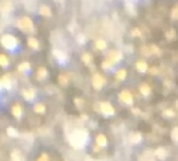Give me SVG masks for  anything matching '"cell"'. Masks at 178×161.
Returning <instances> with one entry per match:
<instances>
[{
    "mask_svg": "<svg viewBox=\"0 0 178 161\" xmlns=\"http://www.w3.org/2000/svg\"><path fill=\"white\" fill-rule=\"evenodd\" d=\"M22 95L26 100H33L34 97H36V92L32 89V88H28V89H23L22 90Z\"/></svg>",
    "mask_w": 178,
    "mask_h": 161,
    "instance_id": "8",
    "label": "cell"
},
{
    "mask_svg": "<svg viewBox=\"0 0 178 161\" xmlns=\"http://www.w3.org/2000/svg\"><path fill=\"white\" fill-rule=\"evenodd\" d=\"M126 7L129 10V12H131L132 15H134V14H136V12H134V7H133V5H132V4H127V5H126Z\"/></svg>",
    "mask_w": 178,
    "mask_h": 161,
    "instance_id": "40",
    "label": "cell"
},
{
    "mask_svg": "<svg viewBox=\"0 0 178 161\" xmlns=\"http://www.w3.org/2000/svg\"><path fill=\"white\" fill-rule=\"evenodd\" d=\"M39 14L40 15H43V16H50V15H51V10H50L49 6L41 5L39 7Z\"/></svg>",
    "mask_w": 178,
    "mask_h": 161,
    "instance_id": "19",
    "label": "cell"
},
{
    "mask_svg": "<svg viewBox=\"0 0 178 161\" xmlns=\"http://www.w3.org/2000/svg\"><path fill=\"white\" fill-rule=\"evenodd\" d=\"M31 68V63L29 62H22L19 65V71L20 72H26V71H28Z\"/></svg>",
    "mask_w": 178,
    "mask_h": 161,
    "instance_id": "24",
    "label": "cell"
},
{
    "mask_svg": "<svg viewBox=\"0 0 178 161\" xmlns=\"http://www.w3.org/2000/svg\"><path fill=\"white\" fill-rule=\"evenodd\" d=\"M88 141V132L84 129H77L73 133H71L68 136V141L73 148L80 149L85 145V143Z\"/></svg>",
    "mask_w": 178,
    "mask_h": 161,
    "instance_id": "1",
    "label": "cell"
},
{
    "mask_svg": "<svg viewBox=\"0 0 178 161\" xmlns=\"http://www.w3.org/2000/svg\"><path fill=\"white\" fill-rule=\"evenodd\" d=\"M75 102H76V105H78V106H82V104H83V101H82V99H79V98H77V99H75Z\"/></svg>",
    "mask_w": 178,
    "mask_h": 161,
    "instance_id": "42",
    "label": "cell"
},
{
    "mask_svg": "<svg viewBox=\"0 0 178 161\" xmlns=\"http://www.w3.org/2000/svg\"><path fill=\"white\" fill-rule=\"evenodd\" d=\"M104 84H105V78L100 73H95L93 77V87L95 89H101Z\"/></svg>",
    "mask_w": 178,
    "mask_h": 161,
    "instance_id": "7",
    "label": "cell"
},
{
    "mask_svg": "<svg viewBox=\"0 0 178 161\" xmlns=\"http://www.w3.org/2000/svg\"><path fill=\"white\" fill-rule=\"evenodd\" d=\"M136 67H137V70H138L139 72H141V73H144V72H146V71H148V63L143 60L137 61Z\"/></svg>",
    "mask_w": 178,
    "mask_h": 161,
    "instance_id": "10",
    "label": "cell"
},
{
    "mask_svg": "<svg viewBox=\"0 0 178 161\" xmlns=\"http://www.w3.org/2000/svg\"><path fill=\"white\" fill-rule=\"evenodd\" d=\"M139 90H140V93L143 94V95H149L150 94V92H151V89H150V87H149V84H146V83H143V84H140V87H139Z\"/></svg>",
    "mask_w": 178,
    "mask_h": 161,
    "instance_id": "17",
    "label": "cell"
},
{
    "mask_svg": "<svg viewBox=\"0 0 178 161\" xmlns=\"http://www.w3.org/2000/svg\"><path fill=\"white\" fill-rule=\"evenodd\" d=\"M34 111L37 112V114H44L45 112V106H44V104H36L34 105Z\"/></svg>",
    "mask_w": 178,
    "mask_h": 161,
    "instance_id": "26",
    "label": "cell"
},
{
    "mask_svg": "<svg viewBox=\"0 0 178 161\" xmlns=\"http://www.w3.org/2000/svg\"><path fill=\"white\" fill-rule=\"evenodd\" d=\"M165 37H166L167 40H175L176 37H177V33H176V31H175L173 28H171V29H168V31L165 33Z\"/></svg>",
    "mask_w": 178,
    "mask_h": 161,
    "instance_id": "20",
    "label": "cell"
},
{
    "mask_svg": "<svg viewBox=\"0 0 178 161\" xmlns=\"http://www.w3.org/2000/svg\"><path fill=\"white\" fill-rule=\"evenodd\" d=\"M163 116H165V117H173V116H175V112H173V110L167 109V110L163 111Z\"/></svg>",
    "mask_w": 178,
    "mask_h": 161,
    "instance_id": "35",
    "label": "cell"
},
{
    "mask_svg": "<svg viewBox=\"0 0 178 161\" xmlns=\"http://www.w3.org/2000/svg\"><path fill=\"white\" fill-rule=\"evenodd\" d=\"M78 41L79 43H84V36L83 34H79L78 36Z\"/></svg>",
    "mask_w": 178,
    "mask_h": 161,
    "instance_id": "43",
    "label": "cell"
},
{
    "mask_svg": "<svg viewBox=\"0 0 178 161\" xmlns=\"http://www.w3.org/2000/svg\"><path fill=\"white\" fill-rule=\"evenodd\" d=\"M7 134H9L10 137H19V132H17L14 127H9V128H7Z\"/></svg>",
    "mask_w": 178,
    "mask_h": 161,
    "instance_id": "29",
    "label": "cell"
},
{
    "mask_svg": "<svg viewBox=\"0 0 178 161\" xmlns=\"http://www.w3.org/2000/svg\"><path fill=\"white\" fill-rule=\"evenodd\" d=\"M140 141H141V134H140L139 132H133V133H131V136H129V141H131L132 144H138Z\"/></svg>",
    "mask_w": 178,
    "mask_h": 161,
    "instance_id": "11",
    "label": "cell"
},
{
    "mask_svg": "<svg viewBox=\"0 0 178 161\" xmlns=\"http://www.w3.org/2000/svg\"><path fill=\"white\" fill-rule=\"evenodd\" d=\"M171 17H172L173 20H178V6L173 7V10H172V12H171Z\"/></svg>",
    "mask_w": 178,
    "mask_h": 161,
    "instance_id": "36",
    "label": "cell"
},
{
    "mask_svg": "<svg viewBox=\"0 0 178 161\" xmlns=\"http://www.w3.org/2000/svg\"><path fill=\"white\" fill-rule=\"evenodd\" d=\"M1 44L9 50H14L19 45V40L12 34H4L1 38Z\"/></svg>",
    "mask_w": 178,
    "mask_h": 161,
    "instance_id": "2",
    "label": "cell"
},
{
    "mask_svg": "<svg viewBox=\"0 0 178 161\" xmlns=\"http://www.w3.org/2000/svg\"><path fill=\"white\" fill-rule=\"evenodd\" d=\"M82 60H83V62H84V63L89 65V63L92 62V60H93V58H92V55H90L89 53H84V54L82 55Z\"/></svg>",
    "mask_w": 178,
    "mask_h": 161,
    "instance_id": "27",
    "label": "cell"
},
{
    "mask_svg": "<svg viewBox=\"0 0 178 161\" xmlns=\"http://www.w3.org/2000/svg\"><path fill=\"white\" fill-rule=\"evenodd\" d=\"M53 54H54V56H55V58H56L60 62H65V61L67 60V55H66L63 51L59 50V49H54Z\"/></svg>",
    "mask_w": 178,
    "mask_h": 161,
    "instance_id": "9",
    "label": "cell"
},
{
    "mask_svg": "<svg viewBox=\"0 0 178 161\" xmlns=\"http://www.w3.org/2000/svg\"><path fill=\"white\" fill-rule=\"evenodd\" d=\"M95 141H97V145H99V146H105L107 144V139L104 134H98L95 138Z\"/></svg>",
    "mask_w": 178,
    "mask_h": 161,
    "instance_id": "16",
    "label": "cell"
},
{
    "mask_svg": "<svg viewBox=\"0 0 178 161\" xmlns=\"http://www.w3.org/2000/svg\"><path fill=\"white\" fill-rule=\"evenodd\" d=\"M132 36L133 37H140L141 36V31L139 28H133L132 29Z\"/></svg>",
    "mask_w": 178,
    "mask_h": 161,
    "instance_id": "37",
    "label": "cell"
},
{
    "mask_svg": "<svg viewBox=\"0 0 178 161\" xmlns=\"http://www.w3.org/2000/svg\"><path fill=\"white\" fill-rule=\"evenodd\" d=\"M95 46H97V49H99V50H104V49H106L107 44H106V41L104 39H98L95 41Z\"/></svg>",
    "mask_w": 178,
    "mask_h": 161,
    "instance_id": "23",
    "label": "cell"
},
{
    "mask_svg": "<svg viewBox=\"0 0 178 161\" xmlns=\"http://www.w3.org/2000/svg\"><path fill=\"white\" fill-rule=\"evenodd\" d=\"M140 161H155L154 158H153V154H150L149 151H146L141 158H140Z\"/></svg>",
    "mask_w": 178,
    "mask_h": 161,
    "instance_id": "28",
    "label": "cell"
},
{
    "mask_svg": "<svg viewBox=\"0 0 178 161\" xmlns=\"http://www.w3.org/2000/svg\"><path fill=\"white\" fill-rule=\"evenodd\" d=\"M150 50H151V54H155V55H160L161 54V51H160V49H158V46L155 45V44H153V45H150Z\"/></svg>",
    "mask_w": 178,
    "mask_h": 161,
    "instance_id": "33",
    "label": "cell"
},
{
    "mask_svg": "<svg viewBox=\"0 0 178 161\" xmlns=\"http://www.w3.org/2000/svg\"><path fill=\"white\" fill-rule=\"evenodd\" d=\"M126 76H127V71L124 68H121L116 72V78L119 80H126Z\"/></svg>",
    "mask_w": 178,
    "mask_h": 161,
    "instance_id": "22",
    "label": "cell"
},
{
    "mask_svg": "<svg viewBox=\"0 0 178 161\" xmlns=\"http://www.w3.org/2000/svg\"><path fill=\"white\" fill-rule=\"evenodd\" d=\"M28 45H29L32 49H38V48H39V41H38V39L31 37V38H28Z\"/></svg>",
    "mask_w": 178,
    "mask_h": 161,
    "instance_id": "21",
    "label": "cell"
},
{
    "mask_svg": "<svg viewBox=\"0 0 178 161\" xmlns=\"http://www.w3.org/2000/svg\"><path fill=\"white\" fill-rule=\"evenodd\" d=\"M0 66H1V67L9 66V59H7V56L4 55V54H0Z\"/></svg>",
    "mask_w": 178,
    "mask_h": 161,
    "instance_id": "25",
    "label": "cell"
},
{
    "mask_svg": "<svg viewBox=\"0 0 178 161\" xmlns=\"http://www.w3.org/2000/svg\"><path fill=\"white\" fill-rule=\"evenodd\" d=\"M59 83L62 85H66L68 83V77L66 75H60L59 76Z\"/></svg>",
    "mask_w": 178,
    "mask_h": 161,
    "instance_id": "30",
    "label": "cell"
},
{
    "mask_svg": "<svg viewBox=\"0 0 178 161\" xmlns=\"http://www.w3.org/2000/svg\"><path fill=\"white\" fill-rule=\"evenodd\" d=\"M171 137L175 141H178V127H175L171 132Z\"/></svg>",
    "mask_w": 178,
    "mask_h": 161,
    "instance_id": "32",
    "label": "cell"
},
{
    "mask_svg": "<svg viewBox=\"0 0 178 161\" xmlns=\"http://www.w3.org/2000/svg\"><path fill=\"white\" fill-rule=\"evenodd\" d=\"M10 10H11V4H10L9 1H6L5 5H4V7H2V11H4V12H7V11H10Z\"/></svg>",
    "mask_w": 178,
    "mask_h": 161,
    "instance_id": "38",
    "label": "cell"
},
{
    "mask_svg": "<svg viewBox=\"0 0 178 161\" xmlns=\"http://www.w3.org/2000/svg\"><path fill=\"white\" fill-rule=\"evenodd\" d=\"M100 111L104 115H106V116H111V115L115 114V110H114L112 105L110 102H106V101L105 102H100Z\"/></svg>",
    "mask_w": 178,
    "mask_h": 161,
    "instance_id": "5",
    "label": "cell"
},
{
    "mask_svg": "<svg viewBox=\"0 0 178 161\" xmlns=\"http://www.w3.org/2000/svg\"><path fill=\"white\" fill-rule=\"evenodd\" d=\"M46 76H48L46 68H45V67H39L38 71H37V78L39 80H43L44 78H46Z\"/></svg>",
    "mask_w": 178,
    "mask_h": 161,
    "instance_id": "15",
    "label": "cell"
},
{
    "mask_svg": "<svg viewBox=\"0 0 178 161\" xmlns=\"http://www.w3.org/2000/svg\"><path fill=\"white\" fill-rule=\"evenodd\" d=\"M150 73H153V75H158V70L156 68V67H153V68H150Z\"/></svg>",
    "mask_w": 178,
    "mask_h": 161,
    "instance_id": "41",
    "label": "cell"
},
{
    "mask_svg": "<svg viewBox=\"0 0 178 161\" xmlns=\"http://www.w3.org/2000/svg\"><path fill=\"white\" fill-rule=\"evenodd\" d=\"M12 114H14V116L17 117V119H20L21 116H22V106H21L20 104H15V105L12 106Z\"/></svg>",
    "mask_w": 178,
    "mask_h": 161,
    "instance_id": "12",
    "label": "cell"
},
{
    "mask_svg": "<svg viewBox=\"0 0 178 161\" xmlns=\"http://www.w3.org/2000/svg\"><path fill=\"white\" fill-rule=\"evenodd\" d=\"M119 100L122 102H124V104H129L131 105L133 102V97H132L129 90H122L119 93Z\"/></svg>",
    "mask_w": 178,
    "mask_h": 161,
    "instance_id": "6",
    "label": "cell"
},
{
    "mask_svg": "<svg viewBox=\"0 0 178 161\" xmlns=\"http://www.w3.org/2000/svg\"><path fill=\"white\" fill-rule=\"evenodd\" d=\"M141 53H143L144 55H146V56L151 55V50H150V46H143V48H141Z\"/></svg>",
    "mask_w": 178,
    "mask_h": 161,
    "instance_id": "34",
    "label": "cell"
},
{
    "mask_svg": "<svg viewBox=\"0 0 178 161\" xmlns=\"http://www.w3.org/2000/svg\"><path fill=\"white\" fill-rule=\"evenodd\" d=\"M11 160L12 161H24L23 155L21 154L19 150H12L11 153Z\"/></svg>",
    "mask_w": 178,
    "mask_h": 161,
    "instance_id": "14",
    "label": "cell"
},
{
    "mask_svg": "<svg viewBox=\"0 0 178 161\" xmlns=\"http://www.w3.org/2000/svg\"><path fill=\"white\" fill-rule=\"evenodd\" d=\"M17 27L23 32H34V24L29 17H21L17 20Z\"/></svg>",
    "mask_w": 178,
    "mask_h": 161,
    "instance_id": "3",
    "label": "cell"
},
{
    "mask_svg": "<svg viewBox=\"0 0 178 161\" xmlns=\"http://www.w3.org/2000/svg\"><path fill=\"white\" fill-rule=\"evenodd\" d=\"M37 161H49V155L48 154H41Z\"/></svg>",
    "mask_w": 178,
    "mask_h": 161,
    "instance_id": "39",
    "label": "cell"
},
{
    "mask_svg": "<svg viewBox=\"0 0 178 161\" xmlns=\"http://www.w3.org/2000/svg\"><path fill=\"white\" fill-rule=\"evenodd\" d=\"M0 83H1V85L5 87L6 89H10V88H11V80H10V77H9L7 75H5V76L0 80Z\"/></svg>",
    "mask_w": 178,
    "mask_h": 161,
    "instance_id": "18",
    "label": "cell"
},
{
    "mask_svg": "<svg viewBox=\"0 0 178 161\" xmlns=\"http://www.w3.org/2000/svg\"><path fill=\"white\" fill-rule=\"evenodd\" d=\"M106 60H109L112 65H115V63H117V62H119V61L122 60V53L119 50H111L109 53Z\"/></svg>",
    "mask_w": 178,
    "mask_h": 161,
    "instance_id": "4",
    "label": "cell"
},
{
    "mask_svg": "<svg viewBox=\"0 0 178 161\" xmlns=\"http://www.w3.org/2000/svg\"><path fill=\"white\" fill-rule=\"evenodd\" d=\"M114 65L110 62L109 60H105V61H102V63H101V67L104 68V70H110L111 67H112Z\"/></svg>",
    "mask_w": 178,
    "mask_h": 161,
    "instance_id": "31",
    "label": "cell"
},
{
    "mask_svg": "<svg viewBox=\"0 0 178 161\" xmlns=\"http://www.w3.org/2000/svg\"><path fill=\"white\" fill-rule=\"evenodd\" d=\"M176 104H177V106H178V101H177V102H176Z\"/></svg>",
    "mask_w": 178,
    "mask_h": 161,
    "instance_id": "44",
    "label": "cell"
},
{
    "mask_svg": "<svg viewBox=\"0 0 178 161\" xmlns=\"http://www.w3.org/2000/svg\"><path fill=\"white\" fill-rule=\"evenodd\" d=\"M154 154H155V156H158L160 160H165L166 156H167V153H166V150L163 148H158Z\"/></svg>",
    "mask_w": 178,
    "mask_h": 161,
    "instance_id": "13",
    "label": "cell"
}]
</instances>
